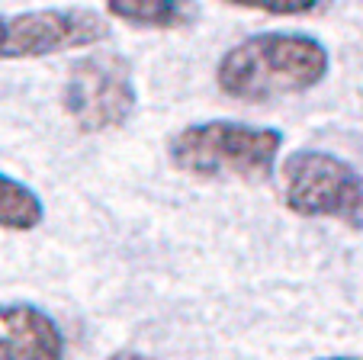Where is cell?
<instances>
[{
    "mask_svg": "<svg viewBox=\"0 0 363 360\" xmlns=\"http://www.w3.org/2000/svg\"><path fill=\"white\" fill-rule=\"evenodd\" d=\"M331 55L306 33H257L232 45L216 65V84L238 103H270L325 81Z\"/></svg>",
    "mask_w": 363,
    "mask_h": 360,
    "instance_id": "cell-1",
    "label": "cell"
},
{
    "mask_svg": "<svg viewBox=\"0 0 363 360\" xmlns=\"http://www.w3.org/2000/svg\"><path fill=\"white\" fill-rule=\"evenodd\" d=\"M283 148V132L235 119H209L174 132L167 158L199 180H270Z\"/></svg>",
    "mask_w": 363,
    "mask_h": 360,
    "instance_id": "cell-2",
    "label": "cell"
},
{
    "mask_svg": "<svg viewBox=\"0 0 363 360\" xmlns=\"http://www.w3.org/2000/svg\"><path fill=\"white\" fill-rule=\"evenodd\" d=\"M280 190L289 212L302 219H335L363 231V174L328 151H293L280 164Z\"/></svg>",
    "mask_w": 363,
    "mask_h": 360,
    "instance_id": "cell-3",
    "label": "cell"
},
{
    "mask_svg": "<svg viewBox=\"0 0 363 360\" xmlns=\"http://www.w3.org/2000/svg\"><path fill=\"white\" fill-rule=\"evenodd\" d=\"M62 107L81 132H106L129 123L135 109L132 65L116 52H90L68 68Z\"/></svg>",
    "mask_w": 363,
    "mask_h": 360,
    "instance_id": "cell-4",
    "label": "cell"
},
{
    "mask_svg": "<svg viewBox=\"0 0 363 360\" xmlns=\"http://www.w3.org/2000/svg\"><path fill=\"white\" fill-rule=\"evenodd\" d=\"M110 26L96 10L62 7L33 13L0 16V62L13 58H45L55 52L94 48L106 42Z\"/></svg>",
    "mask_w": 363,
    "mask_h": 360,
    "instance_id": "cell-5",
    "label": "cell"
},
{
    "mask_svg": "<svg viewBox=\"0 0 363 360\" xmlns=\"http://www.w3.org/2000/svg\"><path fill=\"white\" fill-rule=\"evenodd\" d=\"M0 360H65V334L39 306H0Z\"/></svg>",
    "mask_w": 363,
    "mask_h": 360,
    "instance_id": "cell-6",
    "label": "cell"
},
{
    "mask_svg": "<svg viewBox=\"0 0 363 360\" xmlns=\"http://www.w3.org/2000/svg\"><path fill=\"white\" fill-rule=\"evenodd\" d=\"M106 13L138 29H184L199 10L193 0H106Z\"/></svg>",
    "mask_w": 363,
    "mask_h": 360,
    "instance_id": "cell-7",
    "label": "cell"
},
{
    "mask_svg": "<svg viewBox=\"0 0 363 360\" xmlns=\"http://www.w3.org/2000/svg\"><path fill=\"white\" fill-rule=\"evenodd\" d=\"M45 219L39 193L10 174H0V229L7 231H33Z\"/></svg>",
    "mask_w": 363,
    "mask_h": 360,
    "instance_id": "cell-8",
    "label": "cell"
},
{
    "mask_svg": "<svg viewBox=\"0 0 363 360\" xmlns=\"http://www.w3.org/2000/svg\"><path fill=\"white\" fill-rule=\"evenodd\" d=\"M222 4L270 16H315L331 7V0H222Z\"/></svg>",
    "mask_w": 363,
    "mask_h": 360,
    "instance_id": "cell-9",
    "label": "cell"
},
{
    "mask_svg": "<svg viewBox=\"0 0 363 360\" xmlns=\"http://www.w3.org/2000/svg\"><path fill=\"white\" fill-rule=\"evenodd\" d=\"M110 360H155V357H148V354H138V351H116Z\"/></svg>",
    "mask_w": 363,
    "mask_h": 360,
    "instance_id": "cell-10",
    "label": "cell"
},
{
    "mask_svg": "<svg viewBox=\"0 0 363 360\" xmlns=\"http://www.w3.org/2000/svg\"><path fill=\"white\" fill-rule=\"evenodd\" d=\"M322 360H360V357H322Z\"/></svg>",
    "mask_w": 363,
    "mask_h": 360,
    "instance_id": "cell-11",
    "label": "cell"
}]
</instances>
